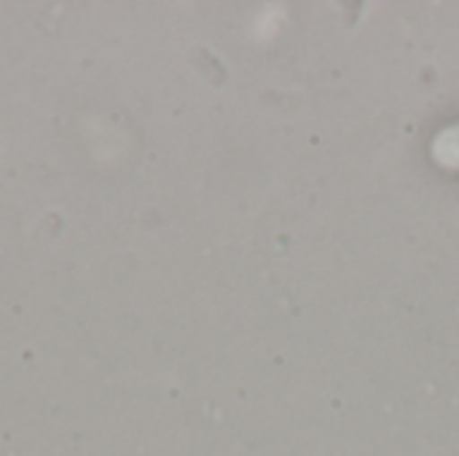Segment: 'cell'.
Returning a JSON list of instances; mask_svg holds the SVG:
<instances>
[{"instance_id": "6da1fadb", "label": "cell", "mask_w": 459, "mask_h": 456, "mask_svg": "<svg viewBox=\"0 0 459 456\" xmlns=\"http://www.w3.org/2000/svg\"><path fill=\"white\" fill-rule=\"evenodd\" d=\"M430 159L436 167L459 172V118L441 126L430 140Z\"/></svg>"}]
</instances>
